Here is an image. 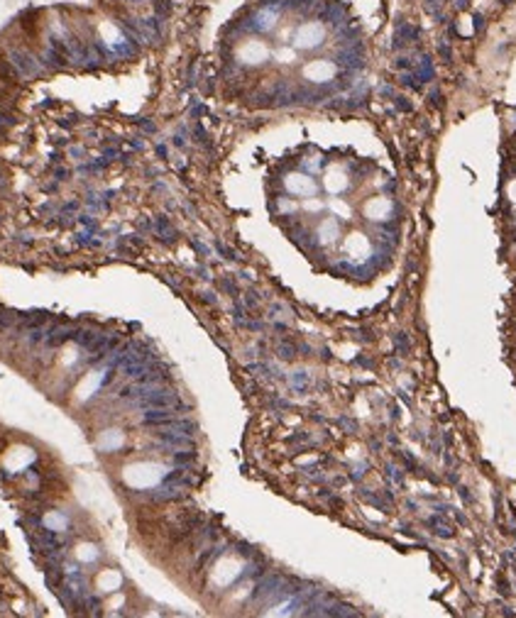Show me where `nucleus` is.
I'll return each instance as SVG.
<instances>
[{"label":"nucleus","instance_id":"3","mask_svg":"<svg viewBox=\"0 0 516 618\" xmlns=\"http://www.w3.org/2000/svg\"><path fill=\"white\" fill-rule=\"evenodd\" d=\"M303 74H306L311 81H328V78L335 74V66H333L330 61L318 59V61H311V64L303 69Z\"/></svg>","mask_w":516,"mask_h":618},{"label":"nucleus","instance_id":"4","mask_svg":"<svg viewBox=\"0 0 516 618\" xmlns=\"http://www.w3.org/2000/svg\"><path fill=\"white\" fill-rule=\"evenodd\" d=\"M286 186H289L294 193H298V195H308V193H313V191H316L313 181H311L308 176H301V174L289 176V178H286Z\"/></svg>","mask_w":516,"mask_h":618},{"label":"nucleus","instance_id":"2","mask_svg":"<svg viewBox=\"0 0 516 618\" xmlns=\"http://www.w3.org/2000/svg\"><path fill=\"white\" fill-rule=\"evenodd\" d=\"M238 57H240L245 64H262V61H267L269 49H267V44L259 42V39H247V42L238 49Z\"/></svg>","mask_w":516,"mask_h":618},{"label":"nucleus","instance_id":"9","mask_svg":"<svg viewBox=\"0 0 516 618\" xmlns=\"http://www.w3.org/2000/svg\"><path fill=\"white\" fill-rule=\"evenodd\" d=\"M335 230H337V228H335V223H330V220H328V223H323V228H320V235H323L325 240H333Z\"/></svg>","mask_w":516,"mask_h":618},{"label":"nucleus","instance_id":"8","mask_svg":"<svg viewBox=\"0 0 516 618\" xmlns=\"http://www.w3.org/2000/svg\"><path fill=\"white\" fill-rule=\"evenodd\" d=\"M18 313H13V310H5V313H0V332H5V330H10L15 323H18Z\"/></svg>","mask_w":516,"mask_h":618},{"label":"nucleus","instance_id":"1","mask_svg":"<svg viewBox=\"0 0 516 618\" xmlns=\"http://www.w3.org/2000/svg\"><path fill=\"white\" fill-rule=\"evenodd\" d=\"M325 39V27L320 22H303L296 32H294V44L298 49H316L320 42Z\"/></svg>","mask_w":516,"mask_h":618},{"label":"nucleus","instance_id":"6","mask_svg":"<svg viewBox=\"0 0 516 618\" xmlns=\"http://www.w3.org/2000/svg\"><path fill=\"white\" fill-rule=\"evenodd\" d=\"M277 18H279V15H277V10L264 8V10H259V13H257V18H255V20H257V27H259V30H272V27H274V22H277Z\"/></svg>","mask_w":516,"mask_h":618},{"label":"nucleus","instance_id":"7","mask_svg":"<svg viewBox=\"0 0 516 618\" xmlns=\"http://www.w3.org/2000/svg\"><path fill=\"white\" fill-rule=\"evenodd\" d=\"M325 186H328L330 191H342V188L348 186V181H345V174H342L340 169H333V171H328Z\"/></svg>","mask_w":516,"mask_h":618},{"label":"nucleus","instance_id":"5","mask_svg":"<svg viewBox=\"0 0 516 618\" xmlns=\"http://www.w3.org/2000/svg\"><path fill=\"white\" fill-rule=\"evenodd\" d=\"M177 401V396H171V393H149V396H144L139 403L142 406H154V408H164V406H171Z\"/></svg>","mask_w":516,"mask_h":618}]
</instances>
